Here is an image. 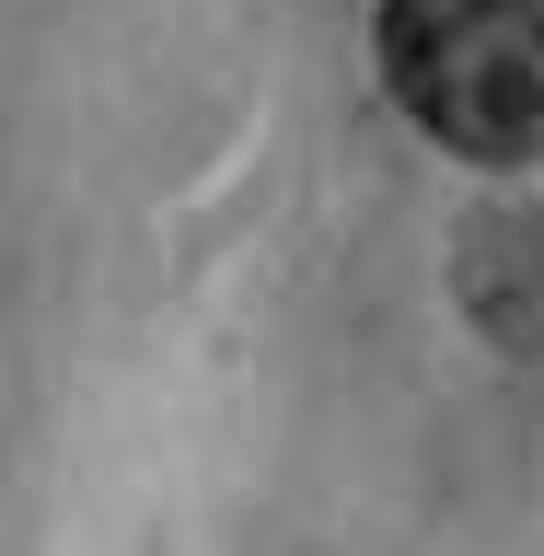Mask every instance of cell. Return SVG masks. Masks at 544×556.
Wrapping results in <instances>:
<instances>
[{
  "label": "cell",
  "mask_w": 544,
  "mask_h": 556,
  "mask_svg": "<svg viewBox=\"0 0 544 556\" xmlns=\"http://www.w3.org/2000/svg\"><path fill=\"white\" fill-rule=\"evenodd\" d=\"M382 93L464 163L544 151V0H382Z\"/></svg>",
  "instance_id": "6da1fadb"
}]
</instances>
